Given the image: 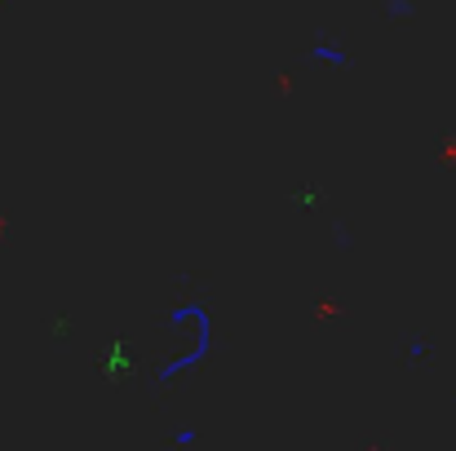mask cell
I'll use <instances>...</instances> for the list:
<instances>
[{
  "mask_svg": "<svg viewBox=\"0 0 456 451\" xmlns=\"http://www.w3.org/2000/svg\"><path fill=\"white\" fill-rule=\"evenodd\" d=\"M305 58H310L314 67H328V71H350V49L337 44V40H328V36H319V40L305 49Z\"/></svg>",
  "mask_w": 456,
  "mask_h": 451,
  "instance_id": "obj_1",
  "label": "cell"
},
{
  "mask_svg": "<svg viewBox=\"0 0 456 451\" xmlns=\"http://www.w3.org/2000/svg\"><path fill=\"white\" fill-rule=\"evenodd\" d=\"M386 13H390V18H408V13H412V0H390Z\"/></svg>",
  "mask_w": 456,
  "mask_h": 451,
  "instance_id": "obj_2",
  "label": "cell"
}]
</instances>
